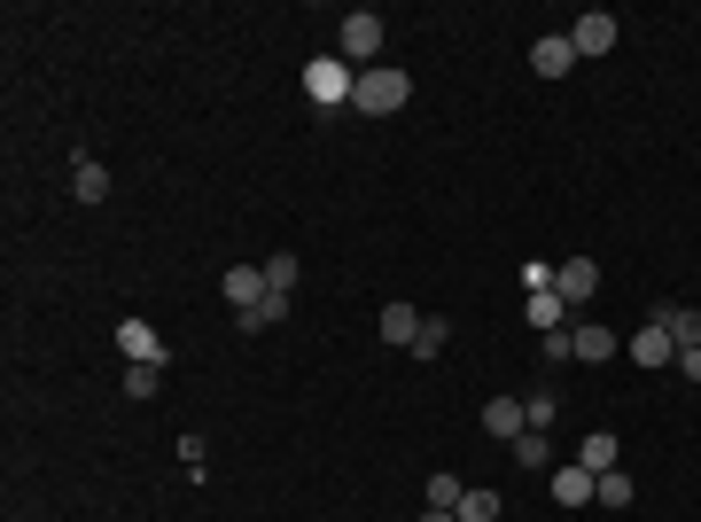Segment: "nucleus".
<instances>
[{
  "instance_id": "obj_1",
  "label": "nucleus",
  "mask_w": 701,
  "mask_h": 522,
  "mask_svg": "<svg viewBox=\"0 0 701 522\" xmlns=\"http://www.w3.org/2000/svg\"><path fill=\"white\" fill-rule=\"evenodd\" d=\"M413 102V78L398 70V63H375V70H359V95H350V110L359 118H398Z\"/></svg>"
},
{
  "instance_id": "obj_2",
  "label": "nucleus",
  "mask_w": 701,
  "mask_h": 522,
  "mask_svg": "<svg viewBox=\"0 0 701 522\" xmlns=\"http://www.w3.org/2000/svg\"><path fill=\"white\" fill-rule=\"evenodd\" d=\"M335 55H343L350 70H375V63H382V16H375V9H350V16L335 24Z\"/></svg>"
},
{
  "instance_id": "obj_3",
  "label": "nucleus",
  "mask_w": 701,
  "mask_h": 522,
  "mask_svg": "<svg viewBox=\"0 0 701 522\" xmlns=\"http://www.w3.org/2000/svg\"><path fill=\"white\" fill-rule=\"evenodd\" d=\"M304 95H312L320 110H343L350 95H359V70H350L343 55H312V63H304Z\"/></svg>"
},
{
  "instance_id": "obj_4",
  "label": "nucleus",
  "mask_w": 701,
  "mask_h": 522,
  "mask_svg": "<svg viewBox=\"0 0 701 522\" xmlns=\"http://www.w3.org/2000/svg\"><path fill=\"white\" fill-rule=\"evenodd\" d=\"M118 352H125V367H171V352H164V335L133 312V320H118Z\"/></svg>"
},
{
  "instance_id": "obj_5",
  "label": "nucleus",
  "mask_w": 701,
  "mask_h": 522,
  "mask_svg": "<svg viewBox=\"0 0 701 522\" xmlns=\"http://www.w3.org/2000/svg\"><path fill=\"white\" fill-rule=\"evenodd\" d=\"M569 352H577L585 367H600V359H616V352H624V335H616V327H600V320H569Z\"/></svg>"
},
{
  "instance_id": "obj_6",
  "label": "nucleus",
  "mask_w": 701,
  "mask_h": 522,
  "mask_svg": "<svg viewBox=\"0 0 701 522\" xmlns=\"http://www.w3.org/2000/svg\"><path fill=\"white\" fill-rule=\"evenodd\" d=\"M569 47H577V55H608V47H616V16H608V9H585V16L569 24Z\"/></svg>"
},
{
  "instance_id": "obj_7",
  "label": "nucleus",
  "mask_w": 701,
  "mask_h": 522,
  "mask_svg": "<svg viewBox=\"0 0 701 522\" xmlns=\"http://www.w3.org/2000/svg\"><path fill=\"white\" fill-rule=\"evenodd\" d=\"M592 289H600V266H592V257H569V266H554V297H561L569 312H577Z\"/></svg>"
},
{
  "instance_id": "obj_8",
  "label": "nucleus",
  "mask_w": 701,
  "mask_h": 522,
  "mask_svg": "<svg viewBox=\"0 0 701 522\" xmlns=\"http://www.w3.org/2000/svg\"><path fill=\"white\" fill-rule=\"evenodd\" d=\"M531 70H538V78H569V70H577V47H569V32H546V40H531Z\"/></svg>"
},
{
  "instance_id": "obj_9",
  "label": "nucleus",
  "mask_w": 701,
  "mask_h": 522,
  "mask_svg": "<svg viewBox=\"0 0 701 522\" xmlns=\"http://www.w3.org/2000/svg\"><path fill=\"white\" fill-rule=\"evenodd\" d=\"M624 352H632L639 367H670V359H678V343H670V327H655V320H647L639 335H624Z\"/></svg>"
},
{
  "instance_id": "obj_10",
  "label": "nucleus",
  "mask_w": 701,
  "mask_h": 522,
  "mask_svg": "<svg viewBox=\"0 0 701 522\" xmlns=\"http://www.w3.org/2000/svg\"><path fill=\"white\" fill-rule=\"evenodd\" d=\"M281 320H289V297H281V289H266L257 304H242V312H234V327H242V335H266V327H281Z\"/></svg>"
},
{
  "instance_id": "obj_11",
  "label": "nucleus",
  "mask_w": 701,
  "mask_h": 522,
  "mask_svg": "<svg viewBox=\"0 0 701 522\" xmlns=\"http://www.w3.org/2000/svg\"><path fill=\"white\" fill-rule=\"evenodd\" d=\"M647 320H655V327H670V343H678V352H686V343H701V312H693V304H670V297H663Z\"/></svg>"
},
{
  "instance_id": "obj_12",
  "label": "nucleus",
  "mask_w": 701,
  "mask_h": 522,
  "mask_svg": "<svg viewBox=\"0 0 701 522\" xmlns=\"http://www.w3.org/2000/svg\"><path fill=\"white\" fill-rule=\"evenodd\" d=\"M554 499H561V507H592V499H600V476L569 460V468H554Z\"/></svg>"
},
{
  "instance_id": "obj_13",
  "label": "nucleus",
  "mask_w": 701,
  "mask_h": 522,
  "mask_svg": "<svg viewBox=\"0 0 701 522\" xmlns=\"http://www.w3.org/2000/svg\"><path fill=\"white\" fill-rule=\"evenodd\" d=\"M483 429H491V437H522V429H531V413H522V398H483Z\"/></svg>"
},
{
  "instance_id": "obj_14",
  "label": "nucleus",
  "mask_w": 701,
  "mask_h": 522,
  "mask_svg": "<svg viewBox=\"0 0 701 522\" xmlns=\"http://www.w3.org/2000/svg\"><path fill=\"white\" fill-rule=\"evenodd\" d=\"M70 188H78V203H110V164L78 156V164H70Z\"/></svg>"
},
{
  "instance_id": "obj_15",
  "label": "nucleus",
  "mask_w": 701,
  "mask_h": 522,
  "mask_svg": "<svg viewBox=\"0 0 701 522\" xmlns=\"http://www.w3.org/2000/svg\"><path fill=\"white\" fill-rule=\"evenodd\" d=\"M266 297V266H226V304L242 312V304H257Z\"/></svg>"
},
{
  "instance_id": "obj_16",
  "label": "nucleus",
  "mask_w": 701,
  "mask_h": 522,
  "mask_svg": "<svg viewBox=\"0 0 701 522\" xmlns=\"http://www.w3.org/2000/svg\"><path fill=\"white\" fill-rule=\"evenodd\" d=\"M382 335H390V343H405V352H413V335H421V312H413L405 297H390V304H382Z\"/></svg>"
},
{
  "instance_id": "obj_17",
  "label": "nucleus",
  "mask_w": 701,
  "mask_h": 522,
  "mask_svg": "<svg viewBox=\"0 0 701 522\" xmlns=\"http://www.w3.org/2000/svg\"><path fill=\"white\" fill-rule=\"evenodd\" d=\"M445 343H453V320H445V312H421V335H413V359H436V352H445Z\"/></svg>"
},
{
  "instance_id": "obj_18",
  "label": "nucleus",
  "mask_w": 701,
  "mask_h": 522,
  "mask_svg": "<svg viewBox=\"0 0 701 522\" xmlns=\"http://www.w3.org/2000/svg\"><path fill=\"white\" fill-rule=\"evenodd\" d=\"M514 468H554V437L546 429H522L514 437Z\"/></svg>"
},
{
  "instance_id": "obj_19",
  "label": "nucleus",
  "mask_w": 701,
  "mask_h": 522,
  "mask_svg": "<svg viewBox=\"0 0 701 522\" xmlns=\"http://www.w3.org/2000/svg\"><path fill=\"white\" fill-rule=\"evenodd\" d=\"M522 312H531V327H546V335H554V327H569V320H577V312H569V304H561V297H554V289H538V297H531V304H522Z\"/></svg>"
},
{
  "instance_id": "obj_20",
  "label": "nucleus",
  "mask_w": 701,
  "mask_h": 522,
  "mask_svg": "<svg viewBox=\"0 0 701 522\" xmlns=\"http://www.w3.org/2000/svg\"><path fill=\"white\" fill-rule=\"evenodd\" d=\"M577 468H592V476H608V468H616V437H608V429H592V437L577 445Z\"/></svg>"
},
{
  "instance_id": "obj_21",
  "label": "nucleus",
  "mask_w": 701,
  "mask_h": 522,
  "mask_svg": "<svg viewBox=\"0 0 701 522\" xmlns=\"http://www.w3.org/2000/svg\"><path fill=\"white\" fill-rule=\"evenodd\" d=\"M453 514H460V522H499V514H507V499H499V491H483V484H476V491H468V499H460V507H453Z\"/></svg>"
},
{
  "instance_id": "obj_22",
  "label": "nucleus",
  "mask_w": 701,
  "mask_h": 522,
  "mask_svg": "<svg viewBox=\"0 0 701 522\" xmlns=\"http://www.w3.org/2000/svg\"><path fill=\"white\" fill-rule=\"evenodd\" d=\"M297 274H304V266H297V249H274V257H266V289H281V297H289V289H297Z\"/></svg>"
},
{
  "instance_id": "obj_23",
  "label": "nucleus",
  "mask_w": 701,
  "mask_h": 522,
  "mask_svg": "<svg viewBox=\"0 0 701 522\" xmlns=\"http://www.w3.org/2000/svg\"><path fill=\"white\" fill-rule=\"evenodd\" d=\"M460 499H468V484H460V476H429V507H445V514H453Z\"/></svg>"
},
{
  "instance_id": "obj_24",
  "label": "nucleus",
  "mask_w": 701,
  "mask_h": 522,
  "mask_svg": "<svg viewBox=\"0 0 701 522\" xmlns=\"http://www.w3.org/2000/svg\"><path fill=\"white\" fill-rule=\"evenodd\" d=\"M514 281H522V297H538V289H554V266H546V257H522Z\"/></svg>"
},
{
  "instance_id": "obj_25",
  "label": "nucleus",
  "mask_w": 701,
  "mask_h": 522,
  "mask_svg": "<svg viewBox=\"0 0 701 522\" xmlns=\"http://www.w3.org/2000/svg\"><path fill=\"white\" fill-rule=\"evenodd\" d=\"M164 390V367H125V398H156Z\"/></svg>"
},
{
  "instance_id": "obj_26",
  "label": "nucleus",
  "mask_w": 701,
  "mask_h": 522,
  "mask_svg": "<svg viewBox=\"0 0 701 522\" xmlns=\"http://www.w3.org/2000/svg\"><path fill=\"white\" fill-rule=\"evenodd\" d=\"M600 507H632V476H624V468L600 476Z\"/></svg>"
},
{
  "instance_id": "obj_27",
  "label": "nucleus",
  "mask_w": 701,
  "mask_h": 522,
  "mask_svg": "<svg viewBox=\"0 0 701 522\" xmlns=\"http://www.w3.org/2000/svg\"><path fill=\"white\" fill-rule=\"evenodd\" d=\"M522 413H531V429H554V413H561V398H546V390H538V398H522Z\"/></svg>"
},
{
  "instance_id": "obj_28",
  "label": "nucleus",
  "mask_w": 701,
  "mask_h": 522,
  "mask_svg": "<svg viewBox=\"0 0 701 522\" xmlns=\"http://www.w3.org/2000/svg\"><path fill=\"white\" fill-rule=\"evenodd\" d=\"M180 460H188V476H196V484L211 476V453H203V437H180Z\"/></svg>"
},
{
  "instance_id": "obj_29",
  "label": "nucleus",
  "mask_w": 701,
  "mask_h": 522,
  "mask_svg": "<svg viewBox=\"0 0 701 522\" xmlns=\"http://www.w3.org/2000/svg\"><path fill=\"white\" fill-rule=\"evenodd\" d=\"M538 352H546V367H561V359H577V352H569V327H554V335L538 343Z\"/></svg>"
},
{
  "instance_id": "obj_30",
  "label": "nucleus",
  "mask_w": 701,
  "mask_h": 522,
  "mask_svg": "<svg viewBox=\"0 0 701 522\" xmlns=\"http://www.w3.org/2000/svg\"><path fill=\"white\" fill-rule=\"evenodd\" d=\"M670 367H678V375H686V382H701V343H686V352H678V359H670Z\"/></svg>"
},
{
  "instance_id": "obj_31",
  "label": "nucleus",
  "mask_w": 701,
  "mask_h": 522,
  "mask_svg": "<svg viewBox=\"0 0 701 522\" xmlns=\"http://www.w3.org/2000/svg\"><path fill=\"white\" fill-rule=\"evenodd\" d=\"M421 522H460V514H445V507H429V514H421Z\"/></svg>"
}]
</instances>
